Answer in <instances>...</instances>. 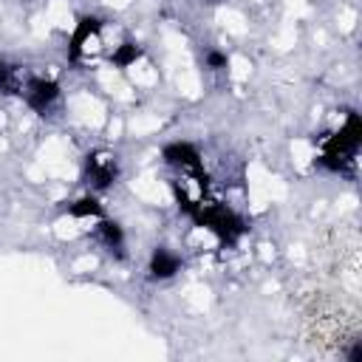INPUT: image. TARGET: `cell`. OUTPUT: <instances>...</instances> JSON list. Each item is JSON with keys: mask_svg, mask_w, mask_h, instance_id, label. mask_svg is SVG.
Wrapping results in <instances>:
<instances>
[{"mask_svg": "<svg viewBox=\"0 0 362 362\" xmlns=\"http://www.w3.org/2000/svg\"><path fill=\"white\" fill-rule=\"evenodd\" d=\"M68 215H71V218H82V221H85V218H93V221L105 218L96 198H79V201H74V204L68 206Z\"/></svg>", "mask_w": 362, "mask_h": 362, "instance_id": "obj_7", "label": "cell"}, {"mask_svg": "<svg viewBox=\"0 0 362 362\" xmlns=\"http://www.w3.org/2000/svg\"><path fill=\"white\" fill-rule=\"evenodd\" d=\"M20 96L25 99V105L31 110L48 113L57 105V99H59V85L54 79H45V76H28V82H25Z\"/></svg>", "mask_w": 362, "mask_h": 362, "instance_id": "obj_2", "label": "cell"}, {"mask_svg": "<svg viewBox=\"0 0 362 362\" xmlns=\"http://www.w3.org/2000/svg\"><path fill=\"white\" fill-rule=\"evenodd\" d=\"M96 238H99V243H102L107 252H116V255H122V252H124V232H122V226H119L116 221L99 218Z\"/></svg>", "mask_w": 362, "mask_h": 362, "instance_id": "obj_5", "label": "cell"}, {"mask_svg": "<svg viewBox=\"0 0 362 362\" xmlns=\"http://www.w3.org/2000/svg\"><path fill=\"white\" fill-rule=\"evenodd\" d=\"M85 167H88V178L93 181V187H110L116 181V173H119L116 158L110 153H93V156H88Z\"/></svg>", "mask_w": 362, "mask_h": 362, "instance_id": "obj_3", "label": "cell"}, {"mask_svg": "<svg viewBox=\"0 0 362 362\" xmlns=\"http://www.w3.org/2000/svg\"><path fill=\"white\" fill-rule=\"evenodd\" d=\"M25 82H28V76L20 65L0 59V93H23Z\"/></svg>", "mask_w": 362, "mask_h": 362, "instance_id": "obj_6", "label": "cell"}, {"mask_svg": "<svg viewBox=\"0 0 362 362\" xmlns=\"http://www.w3.org/2000/svg\"><path fill=\"white\" fill-rule=\"evenodd\" d=\"M102 54H107V37H105V25L96 17H88L79 23V28L74 31L71 40V57L79 62H96Z\"/></svg>", "mask_w": 362, "mask_h": 362, "instance_id": "obj_1", "label": "cell"}, {"mask_svg": "<svg viewBox=\"0 0 362 362\" xmlns=\"http://www.w3.org/2000/svg\"><path fill=\"white\" fill-rule=\"evenodd\" d=\"M178 272H181V257H178L173 249L158 246V249L153 252V257H150V274L158 277V280H167V277H173V274H178Z\"/></svg>", "mask_w": 362, "mask_h": 362, "instance_id": "obj_4", "label": "cell"}, {"mask_svg": "<svg viewBox=\"0 0 362 362\" xmlns=\"http://www.w3.org/2000/svg\"><path fill=\"white\" fill-rule=\"evenodd\" d=\"M206 65H209L212 71L226 68V54H221V51H209V54H206Z\"/></svg>", "mask_w": 362, "mask_h": 362, "instance_id": "obj_8", "label": "cell"}]
</instances>
